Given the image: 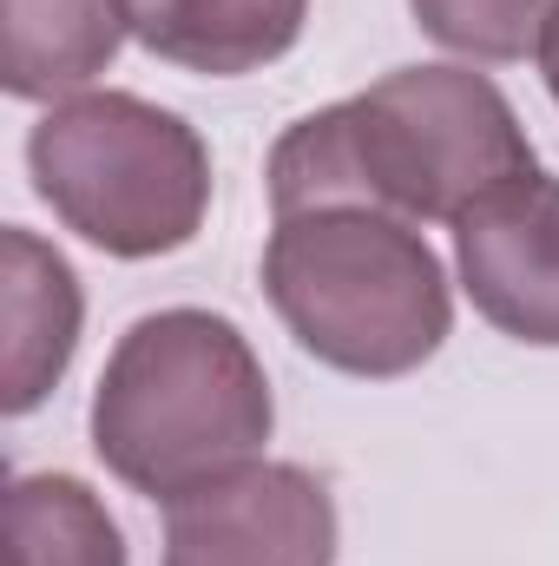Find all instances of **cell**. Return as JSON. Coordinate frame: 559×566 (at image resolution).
Listing matches in <instances>:
<instances>
[{
  "label": "cell",
  "instance_id": "6da1fadb",
  "mask_svg": "<svg viewBox=\"0 0 559 566\" xmlns=\"http://www.w3.org/2000/svg\"><path fill=\"white\" fill-rule=\"evenodd\" d=\"M534 139L514 99L474 66H395L356 99L303 113L271 145V218L369 205L409 224H454L474 198L527 178Z\"/></svg>",
  "mask_w": 559,
  "mask_h": 566
},
{
  "label": "cell",
  "instance_id": "7a4b0ae2",
  "mask_svg": "<svg viewBox=\"0 0 559 566\" xmlns=\"http://www.w3.org/2000/svg\"><path fill=\"white\" fill-rule=\"evenodd\" d=\"M271 428L277 402L251 336L191 303L139 316L93 389V454L133 494L165 507L244 461H264Z\"/></svg>",
  "mask_w": 559,
  "mask_h": 566
},
{
  "label": "cell",
  "instance_id": "3957f363",
  "mask_svg": "<svg viewBox=\"0 0 559 566\" xmlns=\"http://www.w3.org/2000/svg\"><path fill=\"white\" fill-rule=\"evenodd\" d=\"M264 296L336 376L395 382L454 329V290L421 224L369 205H316L271 224Z\"/></svg>",
  "mask_w": 559,
  "mask_h": 566
},
{
  "label": "cell",
  "instance_id": "277c9868",
  "mask_svg": "<svg viewBox=\"0 0 559 566\" xmlns=\"http://www.w3.org/2000/svg\"><path fill=\"white\" fill-rule=\"evenodd\" d=\"M33 191L53 218L106 258H171L211 211V151L191 119L139 93L53 99L27 133Z\"/></svg>",
  "mask_w": 559,
  "mask_h": 566
},
{
  "label": "cell",
  "instance_id": "5b68a950",
  "mask_svg": "<svg viewBox=\"0 0 559 566\" xmlns=\"http://www.w3.org/2000/svg\"><path fill=\"white\" fill-rule=\"evenodd\" d=\"M336 501L296 461H244L165 507V566H336Z\"/></svg>",
  "mask_w": 559,
  "mask_h": 566
},
{
  "label": "cell",
  "instance_id": "8992f818",
  "mask_svg": "<svg viewBox=\"0 0 559 566\" xmlns=\"http://www.w3.org/2000/svg\"><path fill=\"white\" fill-rule=\"evenodd\" d=\"M467 303L514 343L559 349V178L527 171L454 218Z\"/></svg>",
  "mask_w": 559,
  "mask_h": 566
},
{
  "label": "cell",
  "instance_id": "52a82bcc",
  "mask_svg": "<svg viewBox=\"0 0 559 566\" xmlns=\"http://www.w3.org/2000/svg\"><path fill=\"white\" fill-rule=\"evenodd\" d=\"M80 323H86V290L73 264L27 224H7L0 231V329H7L0 409L7 416H33L60 389L80 349Z\"/></svg>",
  "mask_w": 559,
  "mask_h": 566
},
{
  "label": "cell",
  "instance_id": "ba28073f",
  "mask_svg": "<svg viewBox=\"0 0 559 566\" xmlns=\"http://www.w3.org/2000/svg\"><path fill=\"white\" fill-rule=\"evenodd\" d=\"M309 0H133V33L151 60L238 80L264 73L303 40Z\"/></svg>",
  "mask_w": 559,
  "mask_h": 566
},
{
  "label": "cell",
  "instance_id": "9c48e42d",
  "mask_svg": "<svg viewBox=\"0 0 559 566\" xmlns=\"http://www.w3.org/2000/svg\"><path fill=\"white\" fill-rule=\"evenodd\" d=\"M13 99H73L86 93L133 33V0H0Z\"/></svg>",
  "mask_w": 559,
  "mask_h": 566
},
{
  "label": "cell",
  "instance_id": "30bf717a",
  "mask_svg": "<svg viewBox=\"0 0 559 566\" xmlns=\"http://www.w3.org/2000/svg\"><path fill=\"white\" fill-rule=\"evenodd\" d=\"M13 566H126V534L80 474H20L7 488Z\"/></svg>",
  "mask_w": 559,
  "mask_h": 566
},
{
  "label": "cell",
  "instance_id": "8fae6325",
  "mask_svg": "<svg viewBox=\"0 0 559 566\" xmlns=\"http://www.w3.org/2000/svg\"><path fill=\"white\" fill-rule=\"evenodd\" d=\"M553 7L559 0H409V13L428 40H441L461 60H487V66L540 53Z\"/></svg>",
  "mask_w": 559,
  "mask_h": 566
},
{
  "label": "cell",
  "instance_id": "7c38bea8",
  "mask_svg": "<svg viewBox=\"0 0 559 566\" xmlns=\"http://www.w3.org/2000/svg\"><path fill=\"white\" fill-rule=\"evenodd\" d=\"M540 80H547V93H553V106H559V7H553V20H547V33H540Z\"/></svg>",
  "mask_w": 559,
  "mask_h": 566
}]
</instances>
